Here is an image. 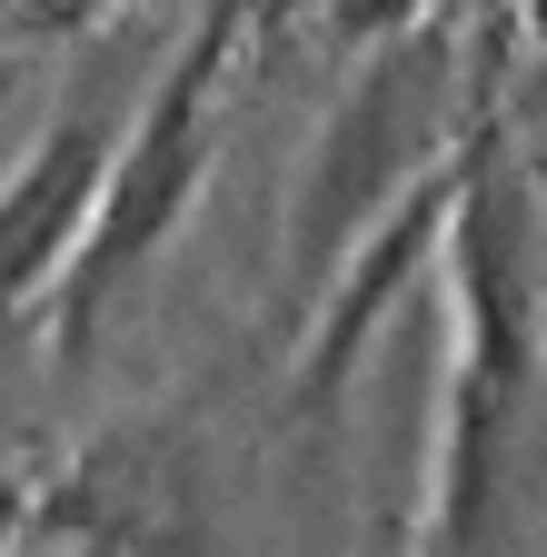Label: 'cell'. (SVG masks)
Returning <instances> with one entry per match:
<instances>
[{"instance_id":"1","label":"cell","mask_w":547,"mask_h":557,"mask_svg":"<svg viewBox=\"0 0 547 557\" xmlns=\"http://www.w3.org/2000/svg\"><path fill=\"white\" fill-rule=\"evenodd\" d=\"M448 379L408 557H518L547 508V209L488 110L448 209Z\"/></svg>"},{"instance_id":"2","label":"cell","mask_w":547,"mask_h":557,"mask_svg":"<svg viewBox=\"0 0 547 557\" xmlns=\"http://www.w3.org/2000/svg\"><path fill=\"white\" fill-rule=\"evenodd\" d=\"M249 21H259V0H210L199 30L170 50V70L150 81V100L129 110L120 150H110V180H100V199H90V230H80V249L60 259V278H50L60 338H71V348L90 338V319L110 309V289H120V278H140V269L170 249V230L189 220V199L210 189L220 90H229V60H239Z\"/></svg>"},{"instance_id":"3","label":"cell","mask_w":547,"mask_h":557,"mask_svg":"<svg viewBox=\"0 0 547 557\" xmlns=\"http://www.w3.org/2000/svg\"><path fill=\"white\" fill-rule=\"evenodd\" d=\"M468 129H458V40L448 30H398L359 81H349V100L328 110L319 150L299 170V199H289L299 269L328 278L438 160L468 150Z\"/></svg>"},{"instance_id":"4","label":"cell","mask_w":547,"mask_h":557,"mask_svg":"<svg viewBox=\"0 0 547 557\" xmlns=\"http://www.w3.org/2000/svg\"><path fill=\"white\" fill-rule=\"evenodd\" d=\"M110 120H100V100H71L60 110V129L30 150V170L0 189V309H21V299H40L50 278H60V259L80 249V230H90V199H100V180H110Z\"/></svg>"},{"instance_id":"5","label":"cell","mask_w":547,"mask_h":557,"mask_svg":"<svg viewBox=\"0 0 547 557\" xmlns=\"http://www.w3.org/2000/svg\"><path fill=\"white\" fill-rule=\"evenodd\" d=\"M527 30H537V40H547V0H527ZM537 81H547V70H537Z\"/></svg>"}]
</instances>
